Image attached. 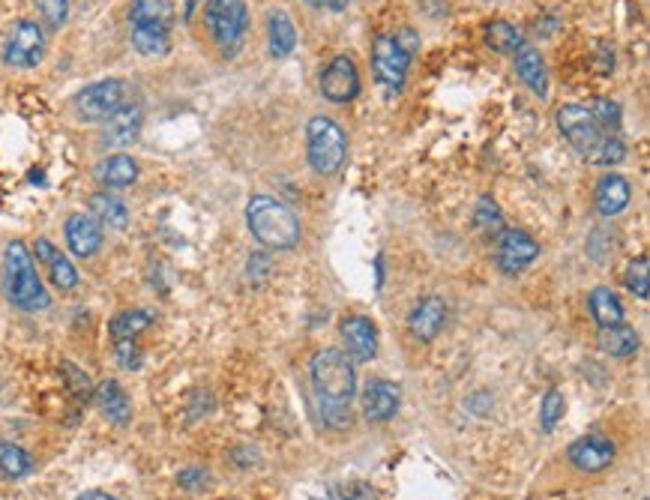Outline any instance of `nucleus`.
Wrapping results in <instances>:
<instances>
[{"mask_svg":"<svg viewBox=\"0 0 650 500\" xmlns=\"http://www.w3.org/2000/svg\"><path fill=\"white\" fill-rule=\"evenodd\" d=\"M348 3H351V0H324L321 6H327L330 12H342V9H348Z\"/></svg>","mask_w":650,"mask_h":500,"instance_id":"obj_42","label":"nucleus"},{"mask_svg":"<svg viewBox=\"0 0 650 500\" xmlns=\"http://www.w3.org/2000/svg\"><path fill=\"white\" fill-rule=\"evenodd\" d=\"M447 324V303L441 297H423L408 315V330L417 342H432Z\"/></svg>","mask_w":650,"mask_h":500,"instance_id":"obj_15","label":"nucleus"},{"mask_svg":"<svg viewBox=\"0 0 650 500\" xmlns=\"http://www.w3.org/2000/svg\"><path fill=\"white\" fill-rule=\"evenodd\" d=\"M474 225L477 231H501L504 228L501 207L492 198H480V204L474 207Z\"/></svg>","mask_w":650,"mask_h":500,"instance_id":"obj_34","label":"nucleus"},{"mask_svg":"<svg viewBox=\"0 0 650 500\" xmlns=\"http://www.w3.org/2000/svg\"><path fill=\"white\" fill-rule=\"evenodd\" d=\"M267 36H270V54L273 57H288L297 45V27L288 18L285 9H273L267 18Z\"/></svg>","mask_w":650,"mask_h":500,"instance_id":"obj_23","label":"nucleus"},{"mask_svg":"<svg viewBox=\"0 0 650 500\" xmlns=\"http://www.w3.org/2000/svg\"><path fill=\"white\" fill-rule=\"evenodd\" d=\"M204 27L210 39L222 48V54H234L249 30V6L243 0H207Z\"/></svg>","mask_w":650,"mask_h":500,"instance_id":"obj_6","label":"nucleus"},{"mask_svg":"<svg viewBox=\"0 0 650 500\" xmlns=\"http://www.w3.org/2000/svg\"><path fill=\"white\" fill-rule=\"evenodd\" d=\"M141 123H144L141 105H120V108L105 120V135H102V141H105L108 147H129V144L138 138Z\"/></svg>","mask_w":650,"mask_h":500,"instance_id":"obj_17","label":"nucleus"},{"mask_svg":"<svg viewBox=\"0 0 650 500\" xmlns=\"http://www.w3.org/2000/svg\"><path fill=\"white\" fill-rule=\"evenodd\" d=\"M342 342H345V354L354 363H369L378 354V327L372 318L366 315H351L339 324Z\"/></svg>","mask_w":650,"mask_h":500,"instance_id":"obj_13","label":"nucleus"},{"mask_svg":"<svg viewBox=\"0 0 650 500\" xmlns=\"http://www.w3.org/2000/svg\"><path fill=\"white\" fill-rule=\"evenodd\" d=\"M648 258H639L633 267H630V276H627V285L630 291L639 297V300H648L650 297V270H648Z\"/></svg>","mask_w":650,"mask_h":500,"instance_id":"obj_36","label":"nucleus"},{"mask_svg":"<svg viewBox=\"0 0 650 500\" xmlns=\"http://www.w3.org/2000/svg\"><path fill=\"white\" fill-rule=\"evenodd\" d=\"M123 96H126L123 81L105 78V81H96V84H87L84 90H78L72 99V108L87 123H105L123 105Z\"/></svg>","mask_w":650,"mask_h":500,"instance_id":"obj_7","label":"nucleus"},{"mask_svg":"<svg viewBox=\"0 0 650 500\" xmlns=\"http://www.w3.org/2000/svg\"><path fill=\"white\" fill-rule=\"evenodd\" d=\"M3 291L6 300L24 312H42L51 303L42 279L36 276L33 258L21 240H12L3 252Z\"/></svg>","mask_w":650,"mask_h":500,"instance_id":"obj_4","label":"nucleus"},{"mask_svg":"<svg viewBox=\"0 0 650 500\" xmlns=\"http://www.w3.org/2000/svg\"><path fill=\"white\" fill-rule=\"evenodd\" d=\"M96 402H99V411L117 423V426H126L129 417H132V408H129V399L123 393V387L117 381H102L99 390H96Z\"/></svg>","mask_w":650,"mask_h":500,"instance_id":"obj_24","label":"nucleus"},{"mask_svg":"<svg viewBox=\"0 0 650 500\" xmlns=\"http://www.w3.org/2000/svg\"><path fill=\"white\" fill-rule=\"evenodd\" d=\"M585 108L591 111V117L597 120V126L606 135H621V105L618 102H612V99H591Z\"/></svg>","mask_w":650,"mask_h":500,"instance_id":"obj_32","label":"nucleus"},{"mask_svg":"<svg viewBox=\"0 0 650 500\" xmlns=\"http://www.w3.org/2000/svg\"><path fill=\"white\" fill-rule=\"evenodd\" d=\"M486 42H489V48H495L498 54H513L516 48L525 45L519 27H513L510 21H492V24L486 27Z\"/></svg>","mask_w":650,"mask_h":500,"instance_id":"obj_31","label":"nucleus"},{"mask_svg":"<svg viewBox=\"0 0 650 500\" xmlns=\"http://www.w3.org/2000/svg\"><path fill=\"white\" fill-rule=\"evenodd\" d=\"M45 57V33L36 21H18L6 39L3 60L15 69H33Z\"/></svg>","mask_w":650,"mask_h":500,"instance_id":"obj_9","label":"nucleus"},{"mask_svg":"<svg viewBox=\"0 0 650 500\" xmlns=\"http://www.w3.org/2000/svg\"><path fill=\"white\" fill-rule=\"evenodd\" d=\"M306 3H309V6H321L324 0H306Z\"/></svg>","mask_w":650,"mask_h":500,"instance_id":"obj_44","label":"nucleus"},{"mask_svg":"<svg viewBox=\"0 0 650 500\" xmlns=\"http://www.w3.org/2000/svg\"><path fill=\"white\" fill-rule=\"evenodd\" d=\"M129 21L132 24H174V6L171 0H132L129 6Z\"/></svg>","mask_w":650,"mask_h":500,"instance_id":"obj_28","label":"nucleus"},{"mask_svg":"<svg viewBox=\"0 0 650 500\" xmlns=\"http://www.w3.org/2000/svg\"><path fill=\"white\" fill-rule=\"evenodd\" d=\"M630 198H633V189L627 183V177L621 174H606L600 183H597V192H594V207L600 216H618L630 207Z\"/></svg>","mask_w":650,"mask_h":500,"instance_id":"obj_18","label":"nucleus"},{"mask_svg":"<svg viewBox=\"0 0 650 500\" xmlns=\"http://www.w3.org/2000/svg\"><path fill=\"white\" fill-rule=\"evenodd\" d=\"M312 393L318 405V417L327 429H348L351 426V402L357 396V372L345 351L321 348L309 363Z\"/></svg>","mask_w":650,"mask_h":500,"instance_id":"obj_1","label":"nucleus"},{"mask_svg":"<svg viewBox=\"0 0 650 500\" xmlns=\"http://www.w3.org/2000/svg\"><path fill=\"white\" fill-rule=\"evenodd\" d=\"M615 456H618L615 444H612L609 438H603V435L579 438V441H573L570 450H567L570 465H573L576 471H582V474H603V471H609L612 462H615Z\"/></svg>","mask_w":650,"mask_h":500,"instance_id":"obj_11","label":"nucleus"},{"mask_svg":"<svg viewBox=\"0 0 650 500\" xmlns=\"http://www.w3.org/2000/svg\"><path fill=\"white\" fill-rule=\"evenodd\" d=\"M81 500H117V498L108 495V492H87V495H81Z\"/></svg>","mask_w":650,"mask_h":500,"instance_id":"obj_43","label":"nucleus"},{"mask_svg":"<svg viewBox=\"0 0 650 500\" xmlns=\"http://www.w3.org/2000/svg\"><path fill=\"white\" fill-rule=\"evenodd\" d=\"M63 234H66V246L78 258H93L102 249V225L93 216H84V213L69 216L63 225Z\"/></svg>","mask_w":650,"mask_h":500,"instance_id":"obj_16","label":"nucleus"},{"mask_svg":"<svg viewBox=\"0 0 650 500\" xmlns=\"http://www.w3.org/2000/svg\"><path fill=\"white\" fill-rule=\"evenodd\" d=\"M270 255L267 252H255L252 258H249V267H246V273H249V279L252 282H264L267 276H270Z\"/></svg>","mask_w":650,"mask_h":500,"instance_id":"obj_38","label":"nucleus"},{"mask_svg":"<svg viewBox=\"0 0 650 500\" xmlns=\"http://www.w3.org/2000/svg\"><path fill=\"white\" fill-rule=\"evenodd\" d=\"M411 57L402 51V45L396 42L393 33H381L372 42V69L375 78L390 87V90H402L405 87V75H408Z\"/></svg>","mask_w":650,"mask_h":500,"instance_id":"obj_8","label":"nucleus"},{"mask_svg":"<svg viewBox=\"0 0 650 500\" xmlns=\"http://www.w3.org/2000/svg\"><path fill=\"white\" fill-rule=\"evenodd\" d=\"M588 309H591V318L600 327H612V324L624 321V306H621V300H618V294L612 288H594L588 294Z\"/></svg>","mask_w":650,"mask_h":500,"instance_id":"obj_27","label":"nucleus"},{"mask_svg":"<svg viewBox=\"0 0 650 500\" xmlns=\"http://www.w3.org/2000/svg\"><path fill=\"white\" fill-rule=\"evenodd\" d=\"M207 477L201 474V471H186V474H180V483L183 486H198V483H204Z\"/></svg>","mask_w":650,"mask_h":500,"instance_id":"obj_41","label":"nucleus"},{"mask_svg":"<svg viewBox=\"0 0 650 500\" xmlns=\"http://www.w3.org/2000/svg\"><path fill=\"white\" fill-rule=\"evenodd\" d=\"M150 315L147 312H141V309H129V312H120L114 321H111V339L114 342H135L147 327H150Z\"/></svg>","mask_w":650,"mask_h":500,"instance_id":"obj_29","label":"nucleus"},{"mask_svg":"<svg viewBox=\"0 0 650 500\" xmlns=\"http://www.w3.org/2000/svg\"><path fill=\"white\" fill-rule=\"evenodd\" d=\"M558 129L576 147V153H582L591 165L612 168V165H621L627 159V144L621 141V135H606L585 105H576V102L561 105L558 108Z\"/></svg>","mask_w":650,"mask_h":500,"instance_id":"obj_2","label":"nucleus"},{"mask_svg":"<svg viewBox=\"0 0 650 500\" xmlns=\"http://www.w3.org/2000/svg\"><path fill=\"white\" fill-rule=\"evenodd\" d=\"M333 500H378V492L369 483H342L333 489Z\"/></svg>","mask_w":650,"mask_h":500,"instance_id":"obj_37","label":"nucleus"},{"mask_svg":"<svg viewBox=\"0 0 650 500\" xmlns=\"http://www.w3.org/2000/svg\"><path fill=\"white\" fill-rule=\"evenodd\" d=\"M117 345V360L123 369H141V351L135 348V342H114Z\"/></svg>","mask_w":650,"mask_h":500,"instance_id":"obj_39","label":"nucleus"},{"mask_svg":"<svg viewBox=\"0 0 650 500\" xmlns=\"http://www.w3.org/2000/svg\"><path fill=\"white\" fill-rule=\"evenodd\" d=\"M597 345L609 354V357H633L639 351V333L630 324H612V327H600Z\"/></svg>","mask_w":650,"mask_h":500,"instance_id":"obj_22","label":"nucleus"},{"mask_svg":"<svg viewBox=\"0 0 650 500\" xmlns=\"http://www.w3.org/2000/svg\"><path fill=\"white\" fill-rule=\"evenodd\" d=\"M96 177H99L108 189H126V186H132V183L138 180V165H135L132 156L117 153V156H108V159L99 165Z\"/></svg>","mask_w":650,"mask_h":500,"instance_id":"obj_25","label":"nucleus"},{"mask_svg":"<svg viewBox=\"0 0 650 500\" xmlns=\"http://www.w3.org/2000/svg\"><path fill=\"white\" fill-rule=\"evenodd\" d=\"M36 258L45 264V270H48V276H51V282L60 288V291H72L75 285H78V270L72 267V261L51 243V240H45V237H39L36 240Z\"/></svg>","mask_w":650,"mask_h":500,"instance_id":"obj_19","label":"nucleus"},{"mask_svg":"<svg viewBox=\"0 0 650 500\" xmlns=\"http://www.w3.org/2000/svg\"><path fill=\"white\" fill-rule=\"evenodd\" d=\"M393 36H396V42L402 45V51H405L408 57H414V54L420 51V36H417L411 27H402V30H399V33H393Z\"/></svg>","mask_w":650,"mask_h":500,"instance_id":"obj_40","label":"nucleus"},{"mask_svg":"<svg viewBox=\"0 0 650 500\" xmlns=\"http://www.w3.org/2000/svg\"><path fill=\"white\" fill-rule=\"evenodd\" d=\"M321 93L330 102H351L360 93V72L348 54L333 57L330 66L321 72Z\"/></svg>","mask_w":650,"mask_h":500,"instance_id":"obj_12","label":"nucleus"},{"mask_svg":"<svg viewBox=\"0 0 650 500\" xmlns=\"http://www.w3.org/2000/svg\"><path fill=\"white\" fill-rule=\"evenodd\" d=\"M90 213L93 219L102 225V228H114V231H123L129 225V210L120 198L108 195V192H96L90 198Z\"/></svg>","mask_w":650,"mask_h":500,"instance_id":"obj_26","label":"nucleus"},{"mask_svg":"<svg viewBox=\"0 0 650 500\" xmlns=\"http://www.w3.org/2000/svg\"><path fill=\"white\" fill-rule=\"evenodd\" d=\"M246 225L261 246L276 249V252L294 249L300 243V234H303L300 216L285 201H279L273 195H252L249 198Z\"/></svg>","mask_w":650,"mask_h":500,"instance_id":"obj_3","label":"nucleus"},{"mask_svg":"<svg viewBox=\"0 0 650 500\" xmlns=\"http://www.w3.org/2000/svg\"><path fill=\"white\" fill-rule=\"evenodd\" d=\"M540 258V243L519 231V228H501L498 231V252H495V261L498 267L507 273V276H516L522 273L525 267H531L534 261Z\"/></svg>","mask_w":650,"mask_h":500,"instance_id":"obj_10","label":"nucleus"},{"mask_svg":"<svg viewBox=\"0 0 650 500\" xmlns=\"http://www.w3.org/2000/svg\"><path fill=\"white\" fill-rule=\"evenodd\" d=\"M564 411H567V399H564V393L558 387H552L546 393L543 405H540V426H543V432H555V426L564 417Z\"/></svg>","mask_w":650,"mask_h":500,"instance_id":"obj_33","label":"nucleus"},{"mask_svg":"<svg viewBox=\"0 0 650 500\" xmlns=\"http://www.w3.org/2000/svg\"><path fill=\"white\" fill-rule=\"evenodd\" d=\"M402 393L393 381L375 378L363 387V417L369 423H387L399 414Z\"/></svg>","mask_w":650,"mask_h":500,"instance_id":"obj_14","label":"nucleus"},{"mask_svg":"<svg viewBox=\"0 0 650 500\" xmlns=\"http://www.w3.org/2000/svg\"><path fill=\"white\" fill-rule=\"evenodd\" d=\"M33 471V459L18 447V444H9L3 441L0 444V474L9 477V480H21Z\"/></svg>","mask_w":650,"mask_h":500,"instance_id":"obj_30","label":"nucleus"},{"mask_svg":"<svg viewBox=\"0 0 650 500\" xmlns=\"http://www.w3.org/2000/svg\"><path fill=\"white\" fill-rule=\"evenodd\" d=\"M36 9H39L42 21L51 30H57V27H63V21L69 15V0H36Z\"/></svg>","mask_w":650,"mask_h":500,"instance_id":"obj_35","label":"nucleus"},{"mask_svg":"<svg viewBox=\"0 0 650 500\" xmlns=\"http://www.w3.org/2000/svg\"><path fill=\"white\" fill-rule=\"evenodd\" d=\"M513 57H516V72L522 75V81H525L540 99H546V96H549V69H546L543 54H540L534 45H522V48L513 51Z\"/></svg>","mask_w":650,"mask_h":500,"instance_id":"obj_20","label":"nucleus"},{"mask_svg":"<svg viewBox=\"0 0 650 500\" xmlns=\"http://www.w3.org/2000/svg\"><path fill=\"white\" fill-rule=\"evenodd\" d=\"M78 500H81V498H78Z\"/></svg>","mask_w":650,"mask_h":500,"instance_id":"obj_45","label":"nucleus"},{"mask_svg":"<svg viewBox=\"0 0 650 500\" xmlns=\"http://www.w3.org/2000/svg\"><path fill=\"white\" fill-rule=\"evenodd\" d=\"M345 153H348V138L336 120L321 114L306 123V156L315 174L321 177L336 174L345 162Z\"/></svg>","mask_w":650,"mask_h":500,"instance_id":"obj_5","label":"nucleus"},{"mask_svg":"<svg viewBox=\"0 0 650 500\" xmlns=\"http://www.w3.org/2000/svg\"><path fill=\"white\" fill-rule=\"evenodd\" d=\"M132 48L144 57H162L171 51V27L165 24H132Z\"/></svg>","mask_w":650,"mask_h":500,"instance_id":"obj_21","label":"nucleus"}]
</instances>
